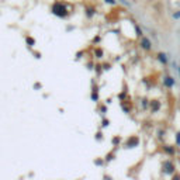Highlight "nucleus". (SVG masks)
Returning a JSON list of instances; mask_svg holds the SVG:
<instances>
[{
	"mask_svg": "<svg viewBox=\"0 0 180 180\" xmlns=\"http://www.w3.org/2000/svg\"><path fill=\"white\" fill-rule=\"evenodd\" d=\"M51 11H52V14H55L57 17H61V18H66L69 16V10H68L66 3L61 2V0L53 2L52 6H51Z\"/></svg>",
	"mask_w": 180,
	"mask_h": 180,
	"instance_id": "obj_1",
	"label": "nucleus"
},
{
	"mask_svg": "<svg viewBox=\"0 0 180 180\" xmlns=\"http://www.w3.org/2000/svg\"><path fill=\"white\" fill-rule=\"evenodd\" d=\"M162 170H163L166 174H170V173H173V172H176V165H174L173 160L165 159L163 163H162Z\"/></svg>",
	"mask_w": 180,
	"mask_h": 180,
	"instance_id": "obj_2",
	"label": "nucleus"
},
{
	"mask_svg": "<svg viewBox=\"0 0 180 180\" xmlns=\"http://www.w3.org/2000/svg\"><path fill=\"white\" fill-rule=\"evenodd\" d=\"M139 145V138L135 137V135H132V137H130L127 139V142H125V145L124 147L125 148H135Z\"/></svg>",
	"mask_w": 180,
	"mask_h": 180,
	"instance_id": "obj_3",
	"label": "nucleus"
},
{
	"mask_svg": "<svg viewBox=\"0 0 180 180\" xmlns=\"http://www.w3.org/2000/svg\"><path fill=\"white\" fill-rule=\"evenodd\" d=\"M141 48L145 51H151L152 49V42L148 37H141Z\"/></svg>",
	"mask_w": 180,
	"mask_h": 180,
	"instance_id": "obj_4",
	"label": "nucleus"
},
{
	"mask_svg": "<svg viewBox=\"0 0 180 180\" xmlns=\"http://www.w3.org/2000/svg\"><path fill=\"white\" fill-rule=\"evenodd\" d=\"M160 101L159 100H151L149 101V108H151V111L152 113H158V111L160 110Z\"/></svg>",
	"mask_w": 180,
	"mask_h": 180,
	"instance_id": "obj_5",
	"label": "nucleus"
},
{
	"mask_svg": "<svg viewBox=\"0 0 180 180\" xmlns=\"http://www.w3.org/2000/svg\"><path fill=\"white\" fill-rule=\"evenodd\" d=\"M174 79L172 76H165L163 77V84H165V87H167V89H172V87L174 86Z\"/></svg>",
	"mask_w": 180,
	"mask_h": 180,
	"instance_id": "obj_6",
	"label": "nucleus"
},
{
	"mask_svg": "<svg viewBox=\"0 0 180 180\" xmlns=\"http://www.w3.org/2000/svg\"><path fill=\"white\" fill-rule=\"evenodd\" d=\"M163 151L167 155H170V156H174V154H176V149H174V147H172V145H165Z\"/></svg>",
	"mask_w": 180,
	"mask_h": 180,
	"instance_id": "obj_7",
	"label": "nucleus"
},
{
	"mask_svg": "<svg viewBox=\"0 0 180 180\" xmlns=\"http://www.w3.org/2000/svg\"><path fill=\"white\" fill-rule=\"evenodd\" d=\"M92 100L93 101L99 100V90H97V86L93 87V92H92Z\"/></svg>",
	"mask_w": 180,
	"mask_h": 180,
	"instance_id": "obj_8",
	"label": "nucleus"
},
{
	"mask_svg": "<svg viewBox=\"0 0 180 180\" xmlns=\"http://www.w3.org/2000/svg\"><path fill=\"white\" fill-rule=\"evenodd\" d=\"M158 58H159V61L162 62L163 65H166L167 64V58H166V53H162V52H159L158 53Z\"/></svg>",
	"mask_w": 180,
	"mask_h": 180,
	"instance_id": "obj_9",
	"label": "nucleus"
},
{
	"mask_svg": "<svg viewBox=\"0 0 180 180\" xmlns=\"http://www.w3.org/2000/svg\"><path fill=\"white\" fill-rule=\"evenodd\" d=\"M94 14H96V10H94L93 7H87V9H86V16L89 17V18H92Z\"/></svg>",
	"mask_w": 180,
	"mask_h": 180,
	"instance_id": "obj_10",
	"label": "nucleus"
},
{
	"mask_svg": "<svg viewBox=\"0 0 180 180\" xmlns=\"http://www.w3.org/2000/svg\"><path fill=\"white\" fill-rule=\"evenodd\" d=\"M121 142V138L118 137V135H115V137L113 138V141H111V143H113V147H117V145H120Z\"/></svg>",
	"mask_w": 180,
	"mask_h": 180,
	"instance_id": "obj_11",
	"label": "nucleus"
},
{
	"mask_svg": "<svg viewBox=\"0 0 180 180\" xmlns=\"http://www.w3.org/2000/svg\"><path fill=\"white\" fill-rule=\"evenodd\" d=\"M25 41H27V44H30V47H34V45H35V40H34L31 35L25 37Z\"/></svg>",
	"mask_w": 180,
	"mask_h": 180,
	"instance_id": "obj_12",
	"label": "nucleus"
},
{
	"mask_svg": "<svg viewBox=\"0 0 180 180\" xmlns=\"http://www.w3.org/2000/svg\"><path fill=\"white\" fill-rule=\"evenodd\" d=\"M103 49H101V48H99V47H97L96 48V51H94V55H97V57L96 58H103Z\"/></svg>",
	"mask_w": 180,
	"mask_h": 180,
	"instance_id": "obj_13",
	"label": "nucleus"
},
{
	"mask_svg": "<svg viewBox=\"0 0 180 180\" xmlns=\"http://www.w3.org/2000/svg\"><path fill=\"white\" fill-rule=\"evenodd\" d=\"M114 156H115V151H113V152H110V154H107L106 160H107V162H110V160L114 159Z\"/></svg>",
	"mask_w": 180,
	"mask_h": 180,
	"instance_id": "obj_14",
	"label": "nucleus"
},
{
	"mask_svg": "<svg viewBox=\"0 0 180 180\" xmlns=\"http://www.w3.org/2000/svg\"><path fill=\"white\" fill-rule=\"evenodd\" d=\"M110 125V120L108 118H103V121H101V128H106Z\"/></svg>",
	"mask_w": 180,
	"mask_h": 180,
	"instance_id": "obj_15",
	"label": "nucleus"
},
{
	"mask_svg": "<svg viewBox=\"0 0 180 180\" xmlns=\"http://www.w3.org/2000/svg\"><path fill=\"white\" fill-rule=\"evenodd\" d=\"M99 110H100V113H101V114H106V113H107V106H101V107H99Z\"/></svg>",
	"mask_w": 180,
	"mask_h": 180,
	"instance_id": "obj_16",
	"label": "nucleus"
},
{
	"mask_svg": "<svg viewBox=\"0 0 180 180\" xmlns=\"http://www.w3.org/2000/svg\"><path fill=\"white\" fill-rule=\"evenodd\" d=\"M96 139L97 141H101V139H103V134H101V132H97L96 134Z\"/></svg>",
	"mask_w": 180,
	"mask_h": 180,
	"instance_id": "obj_17",
	"label": "nucleus"
},
{
	"mask_svg": "<svg viewBox=\"0 0 180 180\" xmlns=\"http://www.w3.org/2000/svg\"><path fill=\"white\" fill-rule=\"evenodd\" d=\"M176 143H177V145L180 147V131L176 134Z\"/></svg>",
	"mask_w": 180,
	"mask_h": 180,
	"instance_id": "obj_18",
	"label": "nucleus"
},
{
	"mask_svg": "<svg viewBox=\"0 0 180 180\" xmlns=\"http://www.w3.org/2000/svg\"><path fill=\"white\" fill-rule=\"evenodd\" d=\"M173 17L176 18V20H177V18H180V11H176V13H173Z\"/></svg>",
	"mask_w": 180,
	"mask_h": 180,
	"instance_id": "obj_19",
	"label": "nucleus"
},
{
	"mask_svg": "<svg viewBox=\"0 0 180 180\" xmlns=\"http://www.w3.org/2000/svg\"><path fill=\"white\" fill-rule=\"evenodd\" d=\"M104 2H106V3H108V4H115L117 3L115 0H104Z\"/></svg>",
	"mask_w": 180,
	"mask_h": 180,
	"instance_id": "obj_20",
	"label": "nucleus"
},
{
	"mask_svg": "<svg viewBox=\"0 0 180 180\" xmlns=\"http://www.w3.org/2000/svg\"><path fill=\"white\" fill-rule=\"evenodd\" d=\"M110 68H111V65H110V64H104V68H103V69H104V70H108Z\"/></svg>",
	"mask_w": 180,
	"mask_h": 180,
	"instance_id": "obj_21",
	"label": "nucleus"
},
{
	"mask_svg": "<svg viewBox=\"0 0 180 180\" xmlns=\"http://www.w3.org/2000/svg\"><path fill=\"white\" fill-rule=\"evenodd\" d=\"M93 42H94V44H96V42H100V37H94Z\"/></svg>",
	"mask_w": 180,
	"mask_h": 180,
	"instance_id": "obj_22",
	"label": "nucleus"
},
{
	"mask_svg": "<svg viewBox=\"0 0 180 180\" xmlns=\"http://www.w3.org/2000/svg\"><path fill=\"white\" fill-rule=\"evenodd\" d=\"M177 72H179V75H180V66H179V68H177Z\"/></svg>",
	"mask_w": 180,
	"mask_h": 180,
	"instance_id": "obj_23",
	"label": "nucleus"
}]
</instances>
